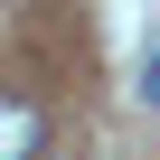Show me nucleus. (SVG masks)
<instances>
[{"mask_svg":"<svg viewBox=\"0 0 160 160\" xmlns=\"http://www.w3.org/2000/svg\"><path fill=\"white\" fill-rule=\"evenodd\" d=\"M141 94H151V104H160V47H151V66H141Z\"/></svg>","mask_w":160,"mask_h":160,"instance_id":"nucleus-2","label":"nucleus"},{"mask_svg":"<svg viewBox=\"0 0 160 160\" xmlns=\"http://www.w3.org/2000/svg\"><path fill=\"white\" fill-rule=\"evenodd\" d=\"M38 151H47V113L0 85V160H38Z\"/></svg>","mask_w":160,"mask_h":160,"instance_id":"nucleus-1","label":"nucleus"}]
</instances>
